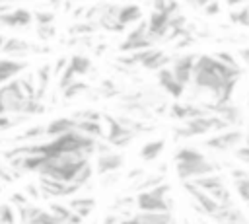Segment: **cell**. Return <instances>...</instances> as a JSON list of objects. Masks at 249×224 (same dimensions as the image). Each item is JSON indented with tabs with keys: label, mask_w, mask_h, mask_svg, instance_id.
<instances>
[{
	"label": "cell",
	"mask_w": 249,
	"mask_h": 224,
	"mask_svg": "<svg viewBox=\"0 0 249 224\" xmlns=\"http://www.w3.org/2000/svg\"><path fill=\"white\" fill-rule=\"evenodd\" d=\"M241 70H233L218 62L212 55H200L195 60L191 82L202 93H210L208 103H230Z\"/></svg>",
	"instance_id": "cell-1"
},
{
	"label": "cell",
	"mask_w": 249,
	"mask_h": 224,
	"mask_svg": "<svg viewBox=\"0 0 249 224\" xmlns=\"http://www.w3.org/2000/svg\"><path fill=\"white\" fill-rule=\"evenodd\" d=\"M173 160H175L177 177L181 181H193L196 177H202V175H208V173H216L218 171V164L210 162L195 146H181L175 152Z\"/></svg>",
	"instance_id": "cell-2"
},
{
	"label": "cell",
	"mask_w": 249,
	"mask_h": 224,
	"mask_svg": "<svg viewBox=\"0 0 249 224\" xmlns=\"http://www.w3.org/2000/svg\"><path fill=\"white\" fill-rule=\"evenodd\" d=\"M169 185L167 183H158L156 187L138 191L134 205L140 212H171V201L167 199Z\"/></svg>",
	"instance_id": "cell-3"
},
{
	"label": "cell",
	"mask_w": 249,
	"mask_h": 224,
	"mask_svg": "<svg viewBox=\"0 0 249 224\" xmlns=\"http://www.w3.org/2000/svg\"><path fill=\"white\" fill-rule=\"evenodd\" d=\"M226 129H231V127L226 121H222L220 117H216V115H200V117H193V119L183 121V125L175 129V134H177V138H191V136L208 134L212 131L220 132V131H226Z\"/></svg>",
	"instance_id": "cell-4"
},
{
	"label": "cell",
	"mask_w": 249,
	"mask_h": 224,
	"mask_svg": "<svg viewBox=\"0 0 249 224\" xmlns=\"http://www.w3.org/2000/svg\"><path fill=\"white\" fill-rule=\"evenodd\" d=\"M105 123H107V132H105V142L109 146H115V148H124L132 142V138L136 136L134 131L126 129L119 117H113V115H105Z\"/></svg>",
	"instance_id": "cell-5"
},
{
	"label": "cell",
	"mask_w": 249,
	"mask_h": 224,
	"mask_svg": "<svg viewBox=\"0 0 249 224\" xmlns=\"http://www.w3.org/2000/svg\"><path fill=\"white\" fill-rule=\"evenodd\" d=\"M243 138H245V134L239 129L231 127V129L214 132V136L204 140V146H208L212 150H218V152H228V150H235L237 146H241Z\"/></svg>",
	"instance_id": "cell-6"
},
{
	"label": "cell",
	"mask_w": 249,
	"mask_h": 224,
	"mask_svg": "<svg viewBox=\"0 0 249 224\" xmlns=\"http://www.w3.org/2000/svg\"><path fill=\"white\" fill-rule=\"evenodd\" d=\"M154 45H156V41L150 37L148 29H146V23H140L119 45V51H123V53H138V51H144V49H152Z\"/></svg>",
	"instance_id": "cell-7"
},
{
	"label": "cell",
	"mask_w": 249,
	"mask_h": 224,
	"mask_svg": "<svg viewBox=\"0 0 249 224\" xmlns=\"http://www.w3.org/2000/svg\"><path fill=\"white\" fill-rule=\"evenodd\" d=\"M37 185H39L41 197H45V199H51V197H68V195H74V193L80 191V187L74 185V183H64V181L49 179V177H41Z\"/></svg>",
	"instance_id": "cell-8"
},
{
	"label": "cell",
	"mask_w": 249,
	"mask_h": 224,
	"mask_svg": "<svg viewBox=\"0 0 249 224\" xmlns=\"http://www.w3.org/2000/svg\"><path fill=\"white\" fill-rule=\"evenodd\" d=\"M195 60H196L195 55H181V56L173 58V64L169 66V70H171V74L175 76V80H177L181 86H185V88L191 84Z\"/></svg>",
	"instance_id": "cell-9"
},
{
	"label": "cell",
	"mask_w": 249,
	"mask_h": 224,
	"mask_svg": "<svg viewBox=\"0 0 249 224\" xmlns=\"http://www.w3.org/2000/svg\"><path fill=\"white\" fill-rule=\"evenodd\" d=\"M183 187L191 193V197H193V201H195V205H196V210L198 212H202V214H206V216H212L220 206H218V203L208 195V193H204V191H200L198 187H195L193 183H189V181H183Z\"/></svg>",
	"instance_id": "cell-10"
},
{
	"label": "cell",
	"mask_w": 249,
	"mask_h": 224,
	"mask_svg": "<svg viewBox=\"0 0 249 224\" xmlns=\"http://www.w3.org/2000/svg\"><path fill=\"white\" fill-rule=\"evenodd\" d=\"M124 166V156L115 152V150H109L105 154H97V160H95V171L99 175H109V173H115L117 169H121Z\"/></svg>",
	"instance_id": "cell-11"
},
{
	"label": "cell",
	"mask_w": 249,
	"mask_h": 224,
	"mask_svg": "<svg viewBox=\"0 0 249 224\" xmlns=\"http://www.w3.org/2000/svg\"><path fill=\"white\" fill-rule=\"evenodd\" d=\"M156 78H158V84H160V88L163 90V93L171 95L173 99H179V97L185 93V86H181V84L175 80V76L171 74L169 66L160 68V70L156 72Z\"/></svg>",
	"instance_id": "cell-12"
},
{
	"label": "cell",
	"mask_w": 249,
	"mask_h": 224,
	"mask_svg": "<svg viewBox=\"0 0 249 224\" xmlns=\"http://www.w3.org/2000/svg\"><path fill=\"white\" fill-rule=\"evenodd\" d=\"M210 218H212L216 224H249L245 212H243L241 208H237L235 205L220 206Z\"/></svg>",
	"instance_id": "cell-13"
},
{
	"label": "cell",
	"mask_w": 249,
	"mask_h": 224,
	"mask_svg": "<svg viewBox=\"0 0 249 224\" xmlns=\"http://www.w3.org/2000/svg\"><path fill=\"white\" fill-rule=\"evenodd\" d=\"M173 214L171 212H136L130 218L119 220V224H171Z\"/></svg>",
	"instance_id": "cell-14"
},
{
	"label": "cell",
	"mask_w": 249,
	"mask_h": 224,
	"mask_svg": "<svg viewBox=\"0 0 249 224\" xmlns=\"http://www.w3.org/2000/svg\"><path fill=\"white\" fill-rule=\"evenodd\" d=\"M33 19V14L27 12L25 8H12L10 12L0 16V25H10V27H25Z\"/></svg>",
	"instance_id": "cell-15"
},
{
	"label": "cell",
	"mask_w": 249,
	"mask_h": 224,
	"mask_svg": "<svg viewBox=\"0 0 249 224\" xmlns=\"http://www.w3.org/2000/svg\"><path fill=\"white\" fill-rule=\"evenodd\" d=\"M70 131H76V119H72V117H58V119L51 121L49 125H45V136H49V138L60 136Z\"/></svg>",
	"instance_id": "cell-16"
},
{
	"label": "cell",
	"mask_w": 249,
	"mask_h": 224,
	"mask_svg": "<svg viewBox=\"0 0 249 224\" xmlns=\"http://www.w3.org/2000/svg\"><path fill=\"white\" fill-rule=\"evenodd\" d=\"M27 64L23 60H16V58H0V86L10 82L14 76H18L21 70H25Z\"/></svg>",
	"instance_id": "cell-17"
},
{
	"label": "cell",
	"mask_w": 249,
	"mask_h": 224,
	"mask_svg": "<svg viewBox=\"0 0 249 224\" xmlns=\"http://www.w3.org/2000/svg\"><path fill=\"white\" fill-rule=\"evenodd\" d=\"M189 183H193L195 187H198L200 191H204V193H208V195H212L214 191H218V189L226 187L224 177H222V175H218V173H208V175L196 177V179H193V181H189Z\"/></svg>",
	"instance_id": "cell-18"
},
{
	"label": "cell",
	"mask_w": 249,
	"mask_h": 224,
	"mask_svg": "<svg viewBox=\"0 0 249 224\" xmlns=\"http://www.w3.org/2000/svg\"><path fill=\"white\" fill-rule=\"evenodd\" d=\"M233 187L239 195V199L249 206V171L247 169H231Z\"/></svg>",
	"instance_id": "cell-19"
},
{
	"label": "cell",
	"mask_w": 249,
	"mask_h": 224,
	"mask_svg": "<svg viewBox=\"0 0 249 224\" xmlns=\"http://www.w3.org/2000/svg\"><path fill=\"white\" fill-rule=\"evenodd\" d=\"M142 18V8H140V4H124V6H119V10H117V21L123 25V27H126L128 23H132V21H138Z\"/></svg>",
	"instance_id": "cell-20"
},
{
	"label": "cell",
	"mask_w": 249,
	"mask_h": 224,
	"mask_svg": "<svg viewBox=\"0 0 249 224\" xmlns=\"http://www.w3.org/2000/svg\"><path fill=\"white\" fill-rule=\"evenodd\" d=\"M68 208L84 220V218L89 216V212L95 208V199H93V197H74V199L70 201Z\"/></svg>",
	"instance_id": "cell-21"
},
{
	"label": "cell",
	"mask_w": 249,
	"mask_h": 224,
	"mask_svg": "<svg viewBox=\"0 0 249 224\" xmlns=\"http://www.w3.org/2000/svg\"><path fill=\"white\" fill-rule=\"evenodd\" d=\"M165 148V138H156V140H148L146 144H142L140 148V158L144 162H154Z\"/></svg>",
	"instance_id": "cell-22"
},
{
	"label": "cell",
	"mask_w": 249,
	"mask_h": 224,
	"mask_svg": "<svg viewBox=\"0 0 249 224\" xmlns=\"http://www.w3.org/2000/svg\"><path fill=\"white\" fill-rule=\"evenodd\" d=\"M29 43L23 41V39H18V37H10V39H4V45H2V51L6 55H12V56H21L29 51Z\"/></svg>",
	"instance_id": "cell-23"
},
{
	"label": "cell",
	"mask_w": 249,
	"mask_h": 224,
	"mask_svg": "<svg viewBox=\"0 0 249 224\" xmlns=\"http://www.w3.org/2000/svg\"><path fill=\"white\" fill-rule=\"evenodd\" d=\"M68 68L74 72V76H84V74L89 72L91 62H89V58L84 56V55H74V56L68 60Z\"/></svg>",
	"instance_id": "cell-24"
},
{
	"label": "cell",
	"mask_w": 249,
	"mask_h": 224,
	"mask_svg": "<svg viewBox=\"0 0 249 224\" xmlns=\"http://www.w3.org/2000/svg\"><path fill=\"white\" fill-rule=\"evenodd\" d=\"M16 222H18L16 206L10 203H2L0 205V224H16Z\"/></svg>",
	"instance_id": "cell-25"
},
{
	"label": "cell",
	"mask_w": 249,
	"mask_h": 224,
	"mask_svg": "<svg viewBox=\"0 0 249 224\" xmlns=\"http://www.w3.org/2000/svg\"><path fill=\"white\" fill-rule=\"evenodd\" d=\"M230 19L233 23H239V25H249V6L233 8L231 14H230Z\"/></svg>",
	"instance_id": "cell-26"
},
{
	"label": "cell",
	"mask_w": 249,
	"mask_h": 224,
	"mask_svg": "<svg viewBox=\"0 0 249 224\" xmlns=\"http://www.w3.org/2000/svg\"><path fill=\"white\" fill-rule=\"evenodd\" d=\"M218 62H222L224 66H228V68H233V70H241V66L237 64V60H235V56L233 55H230V53H226V51H220V53H214L212 55Z\"/></svg>",
	"instance_id": "cell-27"
},
{
	"label": "cell",
	"mask_w": 249,
	"mask_h": 224,
	"mask_svg": "<svg viewBox=\"0 0 249 224\" xmlns=\"http://www.w3.org/2000/svg\"><path fill=\"white\" fill-rule=\"evenodd\" d=\"M88 90V86L84 84V82H72V84H68L64 90H62V95L66 97V99H70V97H76L78 93H82V92H86Z\"/></svg>",
	"instance_id": "cell-28"
},
{
	"label": "cell",
	"mask_w": 249,
	"mask_h": 224,
	"mask_svg": "<svg viewBox=\"0 0 249 224\" xmlns=\"http://www.w3.org/2000/svg\"><path fill=\"white\" fill-rule=\"evenodd\" d=\"M41 136H45V125L31 127V129H27L23 134H19L18 138H19V140H35V138H41Z\"/></svg>",
	"instance_id": "cell-29"
},
{
	"label": "cell",
	"mask_w": 249,
	"mask_h": 224,
	"mask_svg": "<svg viewBox=\"0 0 249 224\" xmlns=\"http://www.w3.org/2000/svg\"><path fill=\"white\" fill-rule=\"evenodd\" d=\"M23 119H27V117L18 115V119H14V117H8V115H0V131H6V129H10V127H16V125L21 123Z\"/></svg>",
	"instance_id": "cell-30"
},
{
	"label": "cell",
	"mask_w": 249,
	"mask_h": 224,
	"mask_svg": "<svg viewBox=\"0 0 249 224\" xmlns=\"http://www.w3.org/2000/svg\"><path fill=\"white\" fill-rule=\"evenodd\" d=\"M35 19H37L39 25H51L53 19H54V14H53V12H43V10H39V12H35Z\"/></svg>",
	"instance_id": "cell-31"
},
{
	"label": "cell",
	"mask_w": 249,
	"mask_h": 224,
	"mask_svg": "<svg viewBox=\"0 0 249 224\" xmlns=\"http://www.w3.org/2000/svg\"><path fill=\"white\" fill-rule=\"evenodd\" d=\"M0 179L2 181H6V183H10V181H14L16 179V175H14V171L8 168V164H4V162H0Z\"/></svg>",
	"instance_id": "cell-32"
},
{
	"label": "cell",
	"mask_w": 249,
	"mask_h": 224,
	"mask_svg": "<svg viewBox=\"0 0 249 224\" xmlns=\"http://www.w3.org/2000/svg\"><path fill=\"white\" fill-rule=\"evenodd\" d=\"M10 205H14V206L27 205V197H25V193H19V191L12 193V197H10Z\"/></svg>",
	"instance_id": "cell-33"
},
{
	"label": "cell",
	"mask_w": 249,
	"mask_h": 224,
	"mask_svg": "<svg viewBox=\"0 0 249 224\" xmlns=\"http://www.w3.org/2000/svg\"><path fill=\"white\" fill-rule=\"evenodd\" d=\"M202 8H204V14H208V16H214V14L220 12V4H218V0H210V2H206Z\"/></svg>",
	"instance_id": "cell-34"
},
{
	"label": "cell",
	"mask_w": 249,
	"mask_h": 224,
	"mask_svg": "<svg viewBox=\"0 0 249 224\" xmlns=\"http://www.w3.org/2000/svg\"><path fill=\"white\" fill-rule=\"evenodd\" d=\"M37 33L41 35V39H49L51 35H54V27H53V23L51 25H39Z\"/></svg>",
	"instance_id": "cell-35"
},
{
	"label": "cell",
	"mask_w": 249,
	"mask_h": 224,
	"mask_svg": "<svg viewBox=\"0 0 249 224\" xmlns=\"http://www.w3.org/2000/svg\"><path fill=\"white\" fill-rule=\"evenodd\" d=\"M23 193H27L31 199H39V197H41V191H39V185H37V183L25 185V191H23Z\"/></svg>",
	"instance_id": "cell-36"
},
{
	"label": "cell",
	"mask_w": 249,
	"mask_h": 224,
	"mask_svg": "<svg viewBox=\"0 0 249 224\" xmlns=\"http://www.w3.org/2000/svg\"><path fill=\"white\" fill-rule=\"evenodd\" d=\"M239 58H241L243 62H247V64H249V47H245V49H241V51H239Z\"/></svg>",
	"instance_id": "cell-37"
},
{
	"label": "cell",
	"mask_w": 249,
	"mask_h": 224,
	"mask_svg": "<svg viewBox=\"0 0 249 224\" xmlns=\"http://www.w3.org/2000/svg\"><path fill=\"white\" fill-rule=\"evenodd\" d=\"M119 220H121L119 216H115V214H109V216L103 220V224H119Z\"/></svg>",
	"instance_id": "cell-38"
},
{
	"label": "cell",
	"mask_w": 249,
	"mask_h": 224,
	"mask_svg": "<svg viewBox=\"0 0 249 224\" xmlns=\"http://www.w3.org/2000/svg\"><path fill=\"white\" fill-rule=\"evenodd\" d=\"M245 0H226V4L230 6V8H235V6H239V4H243Z\"/></svg>",
	"instance_id": "cell-39"
},
{
	"label": "cell",
	"mask_w": 249,
	"mask_h": 224,
	"mask_svg": "<svg viewBox=\"0 0 249 224\" xmlns=\"http://www.w3.org/2000/svg\"><path fill=\"white\" fill-rule=\"evenodd\" d=\"M2 45H4V37L0 35V51H2Z\"/></svg>",
	"instance_id": "cell-40"
},
{
	"label": "cell",
	"mask_w": 249,
	"mask_h": 224,
	"mask_svg": "<svg viewBox=\"0 0 249 224\" xmlns=\"http://www.w3.org/2000/svg\"><path fill=\"white\" fill-rule=\"evenodd\" d=\"M171 224H177V220H175V218H173V222H171Z\"/></svg>",
	"instance_id": "cell-41"
},
{
	"label": "cell",
	"mask_w": 249,
	"mask_h": 224,
	"mask_svg": "<svg viewBox=\"0 0 249 224\" xmlns=\"http://www.w3.org/2000/svg\"><path fill=\"white\" fill-rule=\"evenodd\" d=\"M136 2H142V0H134V4H136Z\"/></svg>",
	"instance_id": "cell-42"
},
{
	"label": "cell",
	"mask_w": 249,
	"mask_h": 224,
	"mask_svg": "<svg viewBox=\"0 0 249 224\" xmlns=\"http://www.w3.org/2000/svg\"><path fill=\"white\" fill-rule=\"evenodd\" d=\"M183 224H189V222H187V220H183Z\"/></svg>",
	"instance_id": "cell-43"
},
{
	"label": "cell",
	"mask_w": 249,
	"mask_h": 224,
	"mask_svg": "<svg viewBox=\"0 0 249 224\" xmlns=\"http://www.w3.org/2000/svg\"><path fill=\"white\" fill-rule=\"evenodd\" d=\"M0 193H2V183H0Z\"/></svg>",
	"instance_id": "cell-44"
},
{
	"label": "cell",
	"mask_w": 249,
	"mask_h": 224,
	"mask_svg": "<svg viewBox=\"0 0 249 224\" xmlns=\"http://www.w3.org/2000/svg\"><path fill=\"white\" fill-rule=\"evenodd\" d=\"M189 2H191V0H189Z\"/></svg>",
	"instance_id": "cell-45"
}]
</instances>
